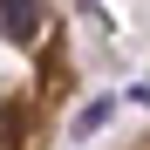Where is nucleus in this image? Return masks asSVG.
Returning a JSON list of instances; mask_svg holds the SVG:
<instances>
[{"label": "nucleus", "mask_w": 150, "mask_h": 150, "mask_svg": "<svg viewBox=\"0 0 150 150\" xmlns=\"http://www.w3.org/2000/svg\"><path fill=\"white\" fill-rule=\"evenodd\" d=\"M123 150H150V130H143V137H137V143H123Z\"/></svg>", "instance_id": "f03ea898"}, {"label": "nucleus", "mask_w": 150, "mask_h": 150, "mask_svg": "<svg viewBox=\"0 0 150 150\" xmlns=\"http://www.w3.org/2000/svg\"><path fill=\"white\" fill-rule=\"evenodd\" d=\"M82 96L68 0H0V150H55Z\"/></svg>", "instance_id": "f257e3e1"}]
</instances>
